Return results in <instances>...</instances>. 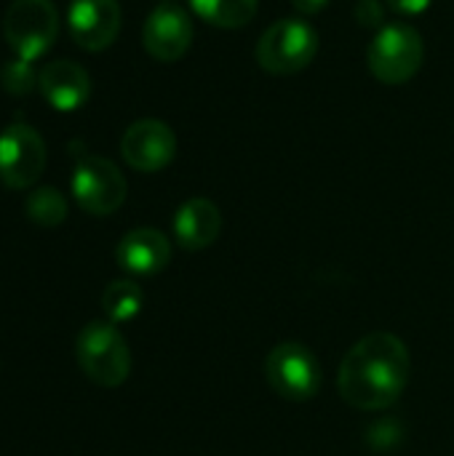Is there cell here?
Wrapping results in <instances>:
<instances>
[{
	"instance_id": "cell-1",
	"label": "cell",
	"mask_w": 454,
	"mask_h": 456,
	"mask_svg": "<svg viewBox=\"0 0 454 456\" xmlns=\"http://www.w3.org/2000/svg\"><path fill=\"white\" fill-rule=\"evenodd\" d=\"M409 371L412 358L407 345L391 331H375L359 339L343 358L337 390L353 409L383 411L401 398Z\"/></svg>"
},
{
	"instance_id": "cell-2",
	"label": "cell",
	"mask_w": 454,
	"mask_h": 456,
	"mask_svg": "<svg viewBox=\"0 0 454 456\" xmlns=\"http://www.w3.org/2000/svg\"><path fill=\"white\" fill-rule=\"evenodd\" d=\"M75 358L83 374L99 387H118L131 374V353L110 321H91L75 339Z\"/></svg>"
},
{
	"instance_id": "cell-3",
	"label": "cell",
	"mask_w": 454,
	"mask_h": 456,
	"mask_svg": "<svg viewBox=\"0 0 454 456\" xmlns=\"http://www.w3.org/2000/svg\"><path fill=\"white\" fill-rule=\"evenodd\" d=\"M318 53V32L305 19H281L270 24L257 43V64L270 75H297Z\"/></svg>"
},
{
	"instance_id": "cell-4",
	"label": "cell",
	"mask_w": 454,
	"mask_h": 456,
	"mask_svg": "<svg viewBox=\"0 0 454 456\" xmlns=\"http://www.w3.org/2000/svg\"><path fill=\"white\" fill-rule=\"evenodd\" d=\"M425 59V43L409 24H385L367 51L369 72L385 86H401L417 75Z\"/></svg>"
},
{
	"instance_id": "cell-5",
	"label": "cell",
	"mask_w": 454,
	"mask_h": 456,
	"mask_svg": "<svg viewBox=\"0 0 454 456\" xmlns=\"http://www.w3.org/2000/svg\"><path fill=\"white\" fill-rule=\"evenodd\" d=\"M3 35L13 53L37 61L59 35V13L51 0H13L3 19Z\"/></svg>"
},
{
	"instance_id": "cell-6",
	"label": "cell",
	"mask_w": 454,
	"mask_h": 456,
	"mask_svg": "<svg viewBox=\"0 0 454 456\" xmlns=\"http://www.w3.org/2000/svg\"><path fill=\"white\" fill-rule=\"evenodd\" d=\"M268 385L286 401H310L318 395L324 374L316 353L300 342H284L265 361Z\"/></svg>"
},
{
	"instance_id": "cell-7",
	"label": "cell",
	"mask_w": 454,
	"mask_h": 456,
	"mask_svg": "<svg viewBox=\"0 0 454 456\" xmlns=\"http://www.w3.org/2000/svg\"><path fill=\"white\" fill-rule=\"evenodd\" d=\"M72 198L91 216H110L126 200V176L102 155H83L72 168Z\"/></svg>"
},
{
	"instance_id": "cell-8",
	"label": "cell",
	"mask_w": 454,
	"mask_h": 456,
	"mask_svg": "<svg viewBox=\"0 0 454 456\" xmlns=\"http://www.w3.org/2000/svg\"><path fill=\"white\" fill-rule=\"evenodd\" d=\"M45 168V142L43 136L16 120L0 131V182L8 190L32 187Z\"/></svg>"
},
{
	"instance_id": "cell-9",
	"label": "cell",
	"mask_w": 454,
	"mask_h": 456,
	"mask_svg": "<svg viewBox=\"0 0 454 456\" xmlns=\"http://www.w3.org/2000/svg\"><path fill=\"white\" fill-rule=\"evenodd\" d=\"M120 155L134 171L142 174L163 171L177 155V134L163 120L155 118L136 120L126 128L120 139Z\"/></svg>"
},
{
	"instance_id": "cell-10",
	"label": "cell",
	"mask_w": 454,
	"mask_h": 456,
	"mask_svg": "<svg viewBox=\"0 0 454 456\" xmlns=\"http://www.w3.org/2000/svg\"><path fill=\"white\" fill-rule=\"evenodd\" d=\"M144 51L155 61H177L193 45V19L177 3H161L150 11L142 29Z\"/></svg>"
},
{
	"instance_id": "cell-11",
	"label": "cell",
	"mask_w": 454,
	"mask_h": 456,
	"mask_svg": "<svg viewBox=\"0 0 454 456\" xmlns=\"http://www.w3.org/2000/svg\"><path fill=\"white\" fill-rule=\"evenodd\" d=\"M67 24L83 51H104L120 32V5L118 0H72Z\"/></svg>"
},
{
	"instance_id": "cell-12",
	"label": "cell",
	"mask_w": 454,
	"mask_h": 456,
	"mask_svg": "<svg viewBox=\"0 0 454 456\" xmlns=\"http://www.w3.org/2000/svg\"><path fill=\"white\" fill-rule=\"evenodd\" d=\"M37 88L56 112H75L91 96V77L80 64L70 59H56L40 69Z\"/></svg>"
},
{
	"instance_id": "cell-13",
	"label": "cell",
	"mask_w": 454,
	"mask_h": 456,
	"mask_svg": "<svg viewBox=\"0 0 454 456\" xmlns=\"http://www.w3.org/2000/svg\"><path fill=\"white\" fill-rule=\"evenodd\" d=\"M115 259L131 275H155L166 270L171 259V243L161 230L136 227L120 238L115 248Z\"/></svg>"
},
{
	"instance_id": "cell-14",
	"label": "cell",
	"mask_w": 454,
	"mask_h": 456,
	"mask_svg": "<svg viewBox=\"0 0 454 456\" xmlns=\"http://www.w3.org/2000/svg\"><path fill=\"white\" fill-rule=\"evenodd\" d=\"M174 238L185 251L209 248L222 230V214L209 198H190L174 214Z\"/></svg>"
},
{
	"instance_id": "cell-15",
	"label": "cell",
	"mask_w": 454,
	"mask_h": 456,
	"mask_svg": "<svg viewBox=\"0 0 454 456\" xmlns=\"http://www.w3.org/2000/svg\"><path fill=\"white\" fill-rule=\"evenodd\" d=\"M193 13L219 29H238L252 24L260 11V0H190Z\"/></svg>"
},
{
	"instance_id": "cell-16",
	"label": "cell",
	"mask_w": 454,
	"mask_h": 456,
	"mask_svg": "<svg viewBox=\"0 0 454 456\" xmlns=\"http://www.w3.org/2000/svg\"><path fill=\"white\" fill-rule=\"evenodd\" d=\"M144 294L134 281H115L102 294V310L110 323H128L142 313Z\"/></svg>"
},
{
	"instance_id": "cell-17",
	"label": "cell",
	"mask_w": 454,
	"mask_h": 456,
	"mask_svg": "<svg viewBox=\"0 0 454 456\" xmlns=\"http://www.w3.org/2000/svg\"><path fill=\"white\" fill-rule=\"evenodd\" d=\"M27 216L29 222L40 224V227H59L67 219V200L59 190L54 187H37L29 192L27 198Z\"/></svg>"
},
{
	"instance_id": "cell-18",
	"label": "cell",
	"mask_w": 454,
	"mask_h": 456,
	"mask_svg": "<svg viewBox=\"0 0 454 456\" xmlns=\"http://www.w3.org/2000/svg\"><path fill=\"white\" fill-rule=\"evenodd\" d=\"M40 80V72L35 69V61H27V59H19L13 56L5 67H3V86L8 94H16V96H24L29 94Z\"/></svg>"
},
{
	"instance_id": "cell-19",
	"label": "cell",
	"mask_w": 454,
	"mask_h": 456,
	"mask_svg": "<svg viewBox=\"0 0 454 456\" xmlns=\"http://www.w3.org/2000/svg\"><path fill=\"white\" fill-rule=\"evenodd\" d=\"M353 16L367 29H383L385 27V3L383 0H359L353 8Z\"/></svg>"
},
{
	"instance_id": "cell-20",
	"label": "cell",
	"mask_w": 454,
	"mask_h": 456,
	"mask_svg": "<svg viewBox=\"0 0 454 456\" xmlns=\"http://www.w3.org/2000/svg\"><path fill=\"white\" fill-rule=\"evenodd\" d=\"M431 3H433V0H385V5H388L391 11L401 13V16H417V13H423V11H428Z\"/></svg>"
},
{
	"instance_id": "cell-21",
	"label": "cell",
	"mask_w": 454,
	"mask_h": 456,
	"mask_svg": "<svg viewBox=\"0 0 454 456\" xmlns=\"http://www.w3.org/2000/svg\"><path fill=\"white\" fill-rule=\"evenodd\" d=\"M292 5L300 13H305V16H316V13H321L329 5V0H292Z\"/></svg>"
}]
</instances>
